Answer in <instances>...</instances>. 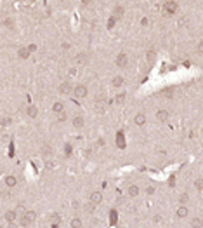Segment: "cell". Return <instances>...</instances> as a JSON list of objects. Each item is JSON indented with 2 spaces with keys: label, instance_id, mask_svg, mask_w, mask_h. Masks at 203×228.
<instances>
[{
  "label": "cell",
  "instance_id": "obj_35",
  "mask_svg": "<svg viewBox=\"0 0 203 228\" xmlns=\"http://www.w3.org/2000/svg\"><path fill=\"white\" fill-rule=\"evenodd\" d=\"M23 211H24V204H17V209H16V213H23Z\"/></svg>",
  "mask_w": 203,
  "mask_h": 228
},
{
  "label": "cell",
  "instance_id": "obj_13",
  "mask_svg": "<svg viewBox=\"0 0 203 228\" xmlns=\"http://www.w3.org/2000/svg\"><path fill=\"white\" fill-rule=\"evenodd\" d=\"M175 214L179 216V218H186V216L189 214V209L186 207V206H181V207H177V213Z\"/></svg>",
  "mask_w": 203,
  "mask_h": 228
},
{
  "label": "cell",
  "instance_id": "obj_20",
  "mask_svg": "<svg viewBox=\"0 0 203 228\" xmlns=\"http://www.w3.org/2000/svg\"><path fill=\"white\" fill-rule=\"evenodd\" d=\"M16 183H17V180H16L14 176H5V185H7L9 188L16 187Z\"/></svg>",
  "mask_w": 203,
  "mask_h": 228
},
{
  "label": "cell",
  "instance_id": "obj_30",
  "mask_svg": "<svg viewBox=\"0 0 203 228\" xmlns=\"http://www.w3.org/2000/svg\"><path fill=\"white\" fill-rule=\"evenodd\" d=\"M11 122H12V120H11V118H9V117H4V118H0V124H2V125H9V124H11Z\"/></svg>",
  "mask_w": 203,
  "mask_h": 228
},
{
  "label": "cell",
  "instance_id": "obj_4",
  "mask_svg": "<svg viewBox=\"0 0 203 228\" xmlns=\"http://www.w3.org/2000/svg\"><path fill=\"white\" fill-rule=\"evenodd\" d=\"M101 200H103V193H101V192H92L90 193V202L94 206L101 204Z\"/></svg>",
  "mask_w": 203,
  "mask_h": 228
},
{
  "label": "cell",
  "instance_id": "obj_41",
  "mask_svg": "<svg viewBox=\"0 0 203 228\" xmlns=\"http://www.w3.org/2000/svg\"><path fill=\"white\" fill-rule=\"evenodd\" d=\"M196 51H198V52H201V51H203V44H201V42L196 45Z\"/></svg>",
  "mask_w": 203,
  "mask_h": 228
},
{
  "label": "cell",
  "instance_id": "obj_31",
  "mask_svg": "<svg viewBox=\"0 0 203 228\" xmlns=\"http://www.w3.org/2000/svg\"><path fill=\"white\" fill-rule=\"evenodd\" d=\"M57 120H59V122H64V120H66V113H64V111L57 113Z\"/></svg>",
  "mask_w": 203,
  "mask_h": 228
},
{
  "label": "cell",
  "instance_id": "obj_28",
  "mask_svg": "<svg viewBox=\"0 0 203 228\" xmlns=\"http://www.w3.org/2000/svg\"><path fill=\"white\" fill-rule=\"evenodd\" d=\"M179 202H181L182 206H184V204H188V202H189V195L188 193H182L181 197H179Z\"/></svg>",
  "mask_w": 203,
  "mask_h": 228
},
{
  "label": "cell",
  "instance_id": "obj_39",
  "mask_svg": "<svg viewBox=\"0 0 203 228\" xmlns=\"http://www.w3.org/2000/svg\"><path fill=\"white\" fill-rule=\"evenodd\" d=\"M45 167H47V169H52V167H54V162L47 160V162H45Z\"/></svg>",
  "mask_w": 203,
  "mask_h": 228
},
{
  "label": "cell",
  "instance_id": "obj_9",
  "mask_svg": "<svg viewBox=\"0 0 203 228\" xmlns=\"http://www.w3.org/2000/svg\"><path fill=\"white\" fill-rule=\"evenodd\" d=\"M59 92H61V94H70L71 92V84L70 82H63L61 85H59Z\"/></svg>",
  "mask_w": 203,
  "mask_h": 228
},
{
  "label": "cell",
  "instance_id": "obj_8",
  "mask_svg": "<svg viewBox=\"0 0 203 228\" xmlns=\"http://www.w3.org/2000/svg\"><path fill=\"white\" fill-rule=\"evenodd\" d=\"M17 56H19L21 59H28V56H30V51H28V47H24V45H21V47L17 49Z\"/></svg>",
  "mask_w": 203,
  "mask_h": 228
},
{
  "label": "cell",
  "instance_id": "obj_16",
  "mask_svg": "<svg viewBox=\"0 0 203 228\" xmlns=\"http://www.w3.org/2000/svg\"><path fill=\"white\" fill-rule=\"evenodd\" d=\"M73 125H75L77 129L84 127V117H82V115H77V117L73 118Z\"/></svg>",
  "mask_w": 203,
  "mask_h": 228
},
{
  "label": "cell",
  "instance_id": "obj_32",
  "mask_svg": "<svg viewBox=\"0 0 203 228\" xmlns=\"http://www.w3.org/2000/svg\"><path fill=\"white\" fill-rule=\"evenodd\" d=\"M5 26H7V28H14V21L11 19V18H9V19H5Z\"/></svg>",
  "mask_w": 203,
  "mask_h": 228
},
{
  "label": "cell",
  "instance_id": "obj_43",
  "mask_svg": "<svg viewBox=\"0 0 203 228\" xmlns=\"http://www.w3.org/2000/svg\"><path fill=\"white\" fill-rule=\"evenodd\" d=\"M70 75H71V77H73V75H77V70H75V68H71V70H70Z\"/></svg>",
  "mask_w": 203,
  "mask_h": 228
},
{
  "label": "cell",
  "instance_id": "obj_27",
  "mask_svg": "<svg viewBox=\"0 0 203 228\" xmlns=\"http://www.w3.org/2000/svg\"><path fill=\"white\" fill-rule=\"evenodd\" d=\"M42 155H43V157H49V155H52V148L45 145V146L42 148Z\"/></svg>",
  "mask_w": 203,
  "mask_h": 228
},
{
  "label": "cell",
  "instance_id": "obj_2",
  "mask_svg": "<svg viewBox=\"0 0 203 228\" xmlns=\"http://www.w3.org/2000/svg\"><path fill=\"white\" fill-rule=\"evenodd\" d=\"M127 64H128V56H127L125 52H120V54L116 56V66H120V68H125Z\"/></svg>",
  "mask_w": 203,
  "mask_h": 228
},
{
  "label": "cell",
  "instance_id": "obj_44",
  "mask_svg": "<svg viewBox=\"0 0 203 228\" xmlns=\"http://www.w3.org/2000/svg\"><path fill=\"white\" fill-rule=\"evenodd\" d=\"M7 228H17V226H16V223H9Z\"/></svg>",
  "mask_w": 203,
  "mask_h": 228
},
{
  "label": "cell",
  "instance_id": "obj_11",
  "mask_svg": "<svg viewBox=\"0 0 203 228\" xmlns=\"http://www.w3.org/2000/svg\"><path fill=\"white\" fill-rule=\"evenodd\" d=\"M134 122H135V125H144L146 124V115L144 113H137L135 118H134Z\"/></svg>",
  "mask_w": 203,
  "mask_h": 228
},
{
  "label": "cell",
  "instance_id": "obj_24",
  "mask_svg": "<svg viewBox=\"0 0 203 228\" xmlns=\"http://www.w3.org/2000/svg\"><path fill=\"white\" fill-rule=\"evenodd\" d=\"M123 101H125V92H120V94H116V96H115V103L122 104Z\"/></svg>",
  "mask_w": 203,
  "mask_h": 228
},
{
  "label": "cell",
  "instance_id": "obj_34",
  "mask_svg": "<svg viewBox=\"0 0 203 228\" xmlns=\"http://www.w3.org/2000/svg\"><path fill=\"white\" fill-rule=\"evenodd\" d=\"M146 193H147V195H153V193H154V187H151V185H149V187H146Z\"/></svg>",
  "mask_w": 203,
  "mask_h": 228
},
{
  "label": "cell",
  "instance_id": "obj_12",
  "mask_svg": "<svg viewBox=\"0 0 203 228\" xmlns=\"http://www.w3.org/2000/svg\"><path fill=\"white\" fill-rule=\"evenodd\" d=\"M59 225H61V218H59V214H52V218H50V226L52 228H59Z\"/></svg>",
  "mask_w": 203,
  "mask_h": 228
},
{
  "label": "cell",
  "instance_id": "obj_42",
  "mask_svg": "<svg viewBox=\"0 0 203 228\" xmlns=\"http://www.w3.org/2000/svg\"><path fill=\"white\" fill-rule=\"evenodd\" d=\"M141 25H142V26H146V25H147V18H142V19H141Z\"/></svg>",
  "mask_w": 203,
  "mask_h": 228
},
{
  "label": "cell",
  "instance_id": "obj_40",
  "mask_svg": "<svg viewBox=\"0 0 203 228\" xmlns=\"http://www.w3.org/2000/svg\"><path fill=\"white\" fill-rule=\"evenodd\" d=\"M116 221V211H111V223Z\"/></svg>",
  "mask_w": 203,
  "mask_h": 228
},
{
  "label": "cell",
  "instance_id": "obj_29",
  "mask_svg": "<svg viewBox=\"0 0 203 228\" xmlns=\"http://www.w3.org/2000/svg\"><path fill=\"white\" fill-rule=\"evenodd\" d=\"M195 187H196V190H200V192L203 190V180L201 178H198V180L195 181Z\"/></svg>",
  "mask_w": 203,
  "mask_h": 228
},
{
  "label": "cell",
  "instance_id": "obj_6",
  "mask_svg": "<svg viewBox=\"0 0 203 228\" xmlns=\"http://www.w3.org/2000/svg\"><path fill=\"white\" fill-rule=\"evenodd\" d=\"M163 9L170 14L175 12V11H177V2H165V4H163Z\"/></svg>",
  "mask_w": 203,
  "mask_h": 228
},
{
  "label": "cell",
  "instance_id": "obj_5",
  "mask_svg": "<svg viewBox=\"0 0 203 228\" xmlns=\"http://www.w3.org/2000/svg\"><path fill=\"white\" fill-rule=\"evenodd\" d=\"M123 12H125L123 5L116 4V5H115V9H113V18H115V19H118V18H122V16H123Z\"/></svg>",
  "mask_w": 203,
  "mask_h": 228
},
{
  "label": "cell",
  "instance_id": "obj_3",
  "mask_svg": "<svg viewBox=\"0 0 203 228\" xmlns=\"http://www.w3.org/2000/svg\"><path fill=\"white\" fill-rule=\"evenodd\" d=\"M73 92H75V96H77L78 99H80V97H85V96H87V87H85V85H80V84H78L77 87L73 89Z\"/></svg>",
  "mask_w": 203,
  "mask_h": 228
},
{
  "label": "cell",
  "instance_id": "obj_19",
  "mask_svg": "<svg viewBox=\"0 0 203 228\" xmlns=\"http://www.w3.org/2000/svg\"><path fill=\"white\" fill-rule=\"evenodd\" d=\"M128 195H130V197H137V195H139V187H137V185H130V187H128Z\"/></svg>",
  "mask_w": 203,
  "mask_h": 228
},
{
  "label": "cell",
  "instance_id": "obj_23",
  "mask_svg": "<svg viewBox=\"0 0 203 228\" xmlns=\"http://www.w3.org/2000/svg\"><path fill=\"white\" fill-rule=\"evenodd\" d=\"M71 228H82V220L80 218H73L71 220Z\"/></svg>",
  "mask_w": 203,
  "mask_h": 228
},
{
  "label": "cell",
  "instance_id": "obj_22",
  "mask_svg": "<svg viewBox=\"0 0 203 228\" xmlns=\"http://www.w3.org/2000/svg\"><path fill=\"white\" fill-rule=\"evenodd\" d=\"M146 59L149 63H153L154 59H156V52H154V51H147V52H146Z\"/></svg>",
  "mask_w": 203,
  "mask_h": 228
},
{
  "label": "cell",
  "instance_id": "obj_7",
  "mask_svg": "<svg viewBox=\"0 0 203 228\" xmlns=\"http://www.w3.org/2000/svg\"><path fill=\"white\" fill-rule=\"evenodd\" d=\"M26 115H28L30 118L38 117V108H36V106H33V104H30L28 108H26Z\"/></svg>",
  "mask_w": 203,
  "mask_h": 228
},
{
  "label": "cell",
  "instance_id": "obj_18",
  "mask_svg": "<svg viewBox=\"0 0 203 228\" xmlns=\"http://www.w3.org/2000/svg\"><path fill=\"white\" fill-rule=\"evenodd\" d=\"M111 84H113V87H120V85L123 84V77H122V75H116V77H113Z\"/></svg>",
  "mask_w": 203,
  "mask_h": 228
},
{
  "label": "cell",
  "instance_id": "obj_38",
  "mask_svg": "<svg viewBox=\"0 0 203 228\" xmlns=\"http://www.w3.org/2000/svg\"><path fill=\"white\" fill-rule=\"evenodd\" d=\"M28 51H30V52H35V51H36V45H35V44H30V45H28Z\"/></svg>",
  "mask_w": 203,
  "mask_h": 228
},
{
  "label": "cell",
  "instance_id": "obj_15",
  "mask_svg": "<svg viewBox=\"0 0 203 228\" xmlns=\"http://www.w3.org/2000/svg\"><path fill=\"white\" fill-rule=\"evenodd\" d=\"M16 218H17V213H16V211H7V213H5V220H7L9 223H14Z\"/></svg>",
  "mask_w": 203,
  "mask_h": 228
},
{
  "label": "cell",
  "instance_id": "obj_14",
  "mask_svg": "<svg viewBox=\"0 0 203 228\" xmlns=\"http://www.w3.org/2000/svg\"><path fill=\"white\" fill-rule=\"evenodd\" d=\"M116 146H118V148H122V150L125 148V138H123V134H122V132H118V134H116Z\"/></svg>",
  "mask_w": 203,
  "mask_h": 228
},
{
  "label": "cell",
  "instance_id": "obj_37",
  "mask_svg": "<svg viewBox=\"0 0 203 228\" xmlns=\"http://www.w3.org/2000/svg\"><path fill=\"white\" fill-rule=\"evenodd\" d=\"M64 153H66V155L71 153V145H64Z\"/></svg>",
  "mask_w": 203,
  "mask_h": 228
},
{
  "label": "cell",
  "instance_id": "obj_21",
  "mask_svg": "<svg viewBox=\"0 0 203 228\" xmlns=\"http://www.w3.org/2000/svg\"><path fill=\"white\" fill-rule=\"evenodd\" d=\"M191 228H203V221L200 218H193L191 220Z\"/></svg>",
  "mask_w": 203,
  "mask_h": 228
},
{
  "label": "cell",
  "instance_id": "obj_36",
  "mask_svg": "<svg viewBox=\"0 0 203 228\" xmlns=\"http://www.w3.org/2000/svg\"><path fill=\"white\" fill-rule=\"evenodd\" d=\"M85 209H87L89 213H92V211L96 209V206H94V204H92V202H90V204H87V207H85Z\"/></svg>",
  "mask_w": 203,
  "mask_h": 228
},
{
  "label": "cell",
  "instance_id": "obj_17",
  "mask_svg": "<svg viewBox=\"0 0 203 228\" xmlns=\"http://www.w3.org/2000/svg\"><path fill=\"white\" fill-rule=\"evenodd\" d=\"M52 111H56V113H61V111H64V104L61 103V101H56V103L52 104Z\"/></svg>",
  "mask_w": 203,
  "mask_h": 228
},
{
  "label": "cell",
  "instance_id": "obj_26",
  "mask_svg": "<svg viewBox=\"0 0 203 228\" xmlns=\"http://www.w3.org/2000/svg\"><path fill=\"white\" fill-rule=\"evenodd\" d=\"M77 61L80 63V64H85V63H87V54H84V52H80V54L77 56Z\"/></svg>",
  "mask_w": 203,
  "mask_h": 228
},
{
  "label": "cell",
  "instance_id": "obj_25",
  "mask_svg": "<svg viewBox=\"0 0 203 228\" xmlns=\"http://www.w3.org/2000/svg\"><path fill=\"white\" fill-rule=\"evenodd\" d=\"M94 110L97 111V113H103V111H104V101H99V103H96Z\"/></svg>",
  "mask_w": 203,
  "mask_h": 228
},
{
  "label": "cell",
  "instance_id": "obj_33",
  "mask_svg": "<svg viewBox=\"0 0 203 228\" xmlns=\"http://www.w3.org/2000/svg\"><path fill=\"white\" fill-rule=\"evenodd\" d=\"M115 23H116V19H115V18H109V21H108V25H106V26L113 28V26H115Z\"/></svg>",
  "mask_w": 203,
  "mask_h": 228
},
{
  "label": "cell",
  "instance_id": "obj_1",
  "mask_svg": "<svg viewBox=\"0 0 203 228\" xmlns=\"http://www.w3.org/2000/svg\"><path fill=\"white\" fill-rule=\"evenodd\" d=\"M35 218H36V213H35V211H28V213H26V214L21 218V225H23V226H30L31 223L35 221Z\"/></svg>",
  "mask_w": 203,
  "mask_h": 228
},
{
  "label": "cell",
  "instance_id": "obj_10",
  "mask_svg": "<svg viewBox=\"0 0 203 228\" xmlns=\"http://www.w3.org/2000/svg\"><path fill=\"white\" fill-rule=\"evenodd\" d=\"M156 118H158V122H165L168 118V111L167 110H158L156 111Z\"/></svg>",
  "mask_w": 203,
  "mask_h": 228
}]
</instances>
